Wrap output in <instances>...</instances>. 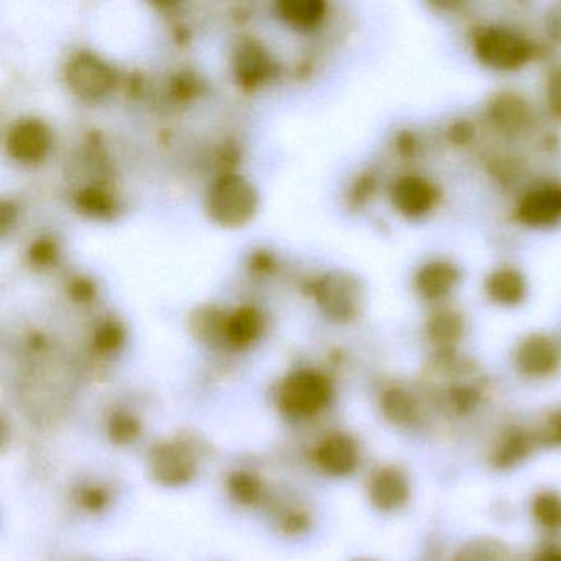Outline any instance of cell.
<instances>
[{"label":"cell","instance_id":"1","mask_svg":"<svg viewBox=\"0 0 561 561\" xmlns=\"http://www.w3.org/2000/svg\"><path fill=\"white\" fill-rule=\"evenodd\" d=\"M472 55L479 65L499 73L524 70L537 57V45L517 28L502 24L479 25L471 34Z\"/></svg>","mask_w":561,"mask_h":561},{"label":"cell","instance_id":"2","mask_svg":"<svg viewBox=\"0 0 561 561\" xmlns=\"http://www.w3.org/2000/svg\"><path fill=\"white\" fill-rule=\"evenodd\" d=\"M333 399V386L323 374L298 370L290 374L278 390V407L285 415L310 419L327 409Z\"/></svg>","mask_w":561,"mask_h":561},{"label":"cell","instance_id":"3","mask_svg":"<svg viewBox=\"0 0 561 561\" xmlns=\"http://www.w3.org/2000/svg\"><path fill=\"white\" fill-rule=\"evenodd\" d=\"M321 310L334 323L346 324L356 320L366 304L363 282L346 272H334L321 280L317 291Z\"/></svg>","mask_w":561,"mask_h":561},{"label":"cell","instance_id":"4","mask_svg":"<svg viewBox=\"0 0 561 561\" xmlns=\"http://www.w3.org/2000/svg\"><path fill=\"white\" fill-rule=\"evenodd\" d=\"M257 195L241 176H225L209 190V215L219 225L239 226L254 215Z\"/></svg>","mask_w":561,"mask_h":561},{"label":"cell","instance_id":"5","mask_svg":"<svg viewBox=\"0 0 561 561\" xmlns=\"http://www.w3.org/2000/svg\"><path fill=\"white\" fill-rule=\"evenodd\" d=\"M514 218L524 228L547 231L561 225V183L545 182L522 193Z\"/></svg>","mask_w":561,"mask_h":561},{"label":"cell","instance_id":"6","mask_svg":"<svg viewBox=\"0 0 561 561\" xmlns=\"http://www.w3.org/2000/svg\"><path fill=\"white\" fill-rule=\"evenodd\" d=\"M390 203L402 218L420 221L432 215L442 202V190L419 173H405L390 185Z\"/></svg>","mask_w":561,"mask_h":561},{"label":"cell","instance_id":"7","mask_svg":"<svg viewBox=\"0 0 561 561\" xmlns=\"http://www.w3.org/2000/svg\"><path fill=\"white\" fill-rule=\"evenodd\" d=\"M514 366L527 379H548L561 367V344L548 333H530L522 337L514 351Z\"/></svg>","mask_w":561,"mask_h":561},{"label":"cell","instance_id":"8","mask_svg":"<svg viewBox=\"0 0 561 561\" xmlns=\"http://www.w3.org/2000/svg\"><path fill=\"white\" fill-rule=\"evenodd\" d=\"M150 472L159 484L180 488L188 484L198 472L192 449L180 442L159 443L149 456Z\"/></svg>","mask_w":561,"mask_h":561},{"label":"cell","instance_id":"9","mask_svg":"<svg viewBox=\"0 0 561 561\" xmlns=\"http://www.w3.org/2000/svg\"><path fill=\"white\" fill-rule=\"evenodd\" d=\"M461 268L449 259L436 257L423 262L413 274V290L426 304L442 305L458 290Z\"/></svg>","mask_w":561,"mask_h":561},{"label":"cell","instance_id":"10","mask_svg":"<svg viewBox=\"0 0 561 561\" xmlns=\"http://www.w3.org/2000/svg\"><path fill=\"white\" fill-rule=\"evenodd\" d=\"M485 116L499 134L515 137L528 129L534 113L522 94L515 91H499L489 100Z\"/></svg>","mask_w":561,"mask_h":561},{"label":"cell","instance_id":"11","mask_svg":"<svg viewBox=\"0 0 561 561\" xmlns=\"http://www.w3.org/2000/svg\"><path fill=\"white\" fill-rule=\"evenodd\" d=\"M359 446L353 436L346 433H333L327 436L314 449V461L321 471L333 478H346L353 474L359 465Z\"/></svg>","mask_w":561,"mask_h":561},{"label":"cell","instance_id":"12","mask_svg":"<svg viewBox=\"0 0 561 561\" xmlns=\"http://www.w3.org/2000/svg\"><path fill=\"white\" fill-rule=\"evenodd\" d=\"M468 331V320L458 308L436 307L425 321V337L435 353L458 350Z\"/></svg>","mask_w":561,"mask_h":561},{"label":"cell","instance_id":"13","mask_svg":"<svg viewBox=\"0 0 561 561\" xmlns=\"http://www.w3.org/2000/svg\"><path fill=\"white\" fill-rule=\"evenodd\" d=\"M485 298L495 307L517 308L527 300L528 282L518 268L511 265H502L485 275Z\"/></svg>","mask_w":561,"mask_h":561},{"label":"cell","instance_id":"14","mask_svg":"<svg viewBox=\"0 0 561 561\" xmlns=\"http://www.w3.org/2000/svg\"><path fill=\"white\" fill-rule=\"evenodd\" d=\"M369 499L377 511L393 512L410 499V482L399 468H380L369 481Z\"/></svg>","mask_w":561,"mask_h":561},{"label":"cell","instance_id":"15","mask_svg":"<svg viewBox=\"0 0 561 561\" xmlns=\"http://www.w3.org/2000/svg\"><path fill=\"white\" fill-rule=\"evenodd\" d=\"M68 84L84 98L103 96L111 88L110 70L91 55H80L68 65Z\"/></svg>","mask_w":561,"mask_h":561},{"label":"cell","instance_id":"16","mask_svg":"<svg viewBox=\"0 0 561 561\" xmlns=\"http://www.w3.org/2000/svg\"><path fill=\"white\" fill-rule=\"evenodd\" d=\"M48 130L35 119L22 121L9 134L8 147L12 157L32 163L44 159L48 150Z\"/></svg>","mask_w":561,"mask_h":561},{"label":"cell","instance_id":"17","mask_svg":"<svg viewBox=\"0 0 561 561\" xmlns=\"http://www.w3.org/2000/svg\"><path fill=\"white\" fill-rule=\"evenodd\" d=\"M537 446L534 433L524 428H511L497 439L491 453L495 469H512L522 465Z\"/></svg>","mask_w":561,"mask_h":561},{"label":"cell","instance_id":"18","mask_svg":"<svg viewBox=\"0 0 561 561\" xmlns=\"http://www.w3.org/2000/svg\"><path fill=\"white\" fill-rule=\"evenodd\" d=\"M380 410L392 425L400 428L412 426L420 416L419 402L403 387H389L380 397Z\"/></svg>","mask_w":561,"mask_h":561},{"label":"cell","instance_id":"19","mask_svg":"<svg viewBox=\"0 0 561 561\" xmlns=\"http://www.w3.org/2000/svg\"><path fill=\"white\" fill-rule=\"evenodd\" d=\"M451 561H517V558L504 541L481 537L462 545Z\"/></svg>","mask_w":561,"mask_h":561},{"label":"cell","instance_id":"20","mask_svg":"<svg viewBox=\"0 0 561 561\" xmlns=\"http://www.w3.org/2000/svg\"><path fill=\"white\" fill-rule=\"evenodd\" d=\"M259 331H261L259 318L249 310L239 311L222 328V334H225L226 340L232 346L239 347L248 346L249 343H252L257 337Z\"/></svg>","mask_w":561,"mask_h":561},{"label":"cell","instance_id":"21","mask_svg":"<svg viewBox=\"0 0 561 561\" xmlns=\"http://www.w3.org/2000/svg\"><path fill=\"white\" fill-rule=\"evenodd\" d=\"M229 492L242 505L257 504L264 494V485L257 476L249 471H234L228 479Z\"/></svg>","mask_w":561,"mask_h":561},{"label":"cell","instance_id":"22","mask_svg":"<svg viewBox=\"0 0 561 561\" xmlns=\"http://www.w3.org/2000/svg\"><path fill=\"white\" fill-rule=\"evenodd\" d=\"M282 18L288 24L307 27L314 25L323 18L324 5L317 0H295V2H284L280 5Z\"/></svg>","mask_w":561,"mask_h":561},{"label":"cell","instance_id":"23","mask_svg":"<svg viewBox=\"0 0 561 561\" xmlns=\"http://www.w3.org/2000/svg\"><path fill=\"white\" fill-rule=\"evenodd\" d=\"M140 430H142V425H140L139 419L124 410H116L107 420V436L116 445H130L136 442L139 438Z\"/></svg>","mask_w":561,"mask_h":561},{"label":"cell","instance_id":"24","mask_svg":"<svg viewBox=\"0 0 561 561\" xmlns=\"http://www.w3.org/2000/svg\"><path fill=\"white\" fill-rule=\"evenodd\" d=\"M535 520L545 528H558L561 525V497L554 492H541L531 504Z\"/></svg>","mask_w":561,"mask_h":561},{"label":"cell","instance_id":"25","mask_svg":"<svg viewBox=\"0 0 561 561\" xmlns=\"http://www.w3.org/2000/svg\"><path fill=\"white\" fill-rule=\"evenodd\" d=\"M545 106L553 119L561 121V65L548 70L545 80Z\"/></svg>","mask_w":561,"mask_h":561},{"label":"cell","instance_id":"26","mask_svg":"<svg viewBox=\"0 0 561 561\" xmlns=\"http://www.w3.org/2000/svg\"><path fill=\"white\" fill-rule=\"evenodd\" d=\"M537 445L561 446V410L548 413L537 432H534Z\"/></svg>","mask_w":561,"mask_h":561},{"label":"cell","instance_id":"27","mask_svg":"<svg viewBox=\"0 0 561 561\" xmlns=\"http://www.w3.org/2000/svg\"><path fill=\"white\" fill-rule=\"evenodd\" d=\"M78 497H80V504L87 511L101 512L110 505L111 495L101 485H87V488L81 489Z\"/></svg>","mask_w":561,"mask_h":561},{"label":"cell","instance_id":"28","mask_svg":"<svg viewBox=\"0 0 561 561\" xmlns=\"http://www.w3.org/2000/svg\"><path fill=\"white\" fill-rule=\"evenodd\" d=\"M446 136H448L449 142L456 147H462L466 146V144H471L476 136L474 124L468 119L453 121L451 126L446 130Z\"/></svg>","mask_w":561,"mask_h":561},{"label":"cell","instance_id":"29","mask_svg":"<svg viewBox=\"0 0 561 561\" xmlns=\"http://www.w3.org/2000/svg\"><path fill=\"white\" fill-rule=\"evenodd\" d=\"M543 28L548 41L561 47V2H554L545 12Z\"/></svg>","mask_w":561,"mask_h":561},{"label":"cell","instance_id":"30","mask_svg":"<svg viewBox=\"0 0 561 561\" xmlns=\"http://www.w3.org/2000/svg\"><path fill=\"white\" fill-rule=\"evenodd\" d=\"M397 149H399L400 156L412 157L419 150V139L412 130H402L397 137Z\"/></svg>","mask_w":561,"mask_h":561},{"label":"cell","instance_id":"31","mask_svg":"<svg viewBox=\"0 0 561 561\" xmlns=\"http://www.w3.org/2000/svg\"><path fill=\"white\" fill-rule=\"evenodd\" d=\"M308 518L304 514H294L285 520V530L288 534H300L307 528Z\"/></svg>","mask_w":561,"mask_h":561},{"label":"cell","instance_id":"32","mask_svg":"<svg viewBox=\"0 0 561 561\" xmlns=\"http://www.w3.org/2000/svg\"><path fill=\"white\" fill-rule=\"evenodd\" d=\"M534 561H561V548L547 545L535 554Z\"/></svg>","mask_w":561,"mask_h":561},{"label":"cell","instance_id":"33","mask_svg":"<svg viewBox=\"0 0 561 561\" xmlns=\"http://www.w3.org/2000/svg\"><path fill=\"white\" fill-rule=\"evenodd\" d=\"M354 561H376V560H354Z\"/></svg>","mask_w":561,"mask_h":561}]
</instances>
